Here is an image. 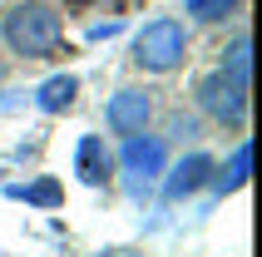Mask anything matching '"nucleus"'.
Instances as JSON below:
<instances>
[{
    "label": "nucleus",
    "mask_w": 262,
    "mask_h": 257,
    "mask_svg": "<svg viewBox=\"0 0 262 257\" xmlns=\"http://www.w3.org/2000/svg\"><path fill=\"white\" fill-rule=\"evenodd\" d=\"M0 74H5V65H0Z\"/></svg>",
    "instance_id": "14"
},
{
    "label": "nucleus",
    "mask_w": 262,
    "mask_h": 257,
    "mask_svg": "<svg viewBox=\"0 0 262 257\" xmlns=\"http://www.w3.org/2000/svg\"><path fill=\"white\" fill-rule=\"evenodd\" d=\"M183 10L198 25H218V20H233L237 15V0H183Z\"/></svg>",
    "instance_id": "12"
},
{
    "label": "nucleus",
    "mask_w": 262,
    "mask_h": 257,
    "mask_svg": "<svg viewBox=\"0 0 262 257\" xmlns=\"http://www.w3.org/2000/svg\"><path fill=\"white\" fill-rule=\"evenodd\" d=\"M218 70L228 74L233 84H243V89L252 84V40H248V35H237V40L228 45V55H223V65H218Z\"/></svg>",
    "instance_id": "9"
},
{
    "label": "nucleus",
    "mask_w": 262,
    "mask_h": 257,
    "mask_svg": "<svg viewBox=\"0 0 262 257\" xmlns=\"http://www.w3.org/2000/svg\"><path fill=\"white\" fill-rule=\"evenodd\" d=\"M0 40L20 59H45V55H55L59 45H64V20L45 0H20L0 20Z\"/></svg>",
    "instance_id": "1"
},
{
    "label": "nucleus",
    "mask_w": 262,
    "mask_h": 257,
    "mask_svg": "<svg viewBox=\"0 0 262 257\" xmlns=\"http://www.w3.org/2000/svg\"><path fill=\"white\" fill-rule=\"evenodd\" d=\"M148 119H154V99H148V89H114L109 94V104H104V124H109V134H119V139H129V134H144Z\"/></svg>",
    "instance_id": "5"
},
{
    "label": "nucleus",
    "mask_w": 262,
    "mask_h": 257,
    "mask_svg": "<svg viewBox=\"0 0 262 257\" xmlns=\"http://www.w3.org/2000/svg\"><path fill=\"white\" fill-rule=\"evenodd\" d=\"M248 163H252V143H237L233 148V158H228V168H213V188L218 193H237V188L248 183Z\"/></svg>",
    "instance_id": "10"
},
{
    "label": "nucleus",
    "mask_w": 262,
    "mask_h": 257,
    "mask_svg": "<svg viewBox=\"0 0 262 257\" xmlns=\"http://www.w3.org/2000/svg\"><path fill=\"white\" fill-rule=\"evenodd\" d=\"M74 173H79V183H84V188H104V183H109L114 154H109L104 134H84V139L74 143Z\"/></svg>",
    "instance_id": "7"
},
{
    "label": "nucleus",
    "mask_w": 262,
    "mask_h": 257,
    "mask_svg": "<svg viewBox=\"0 0 262 257\" xmlns=\"http://www.w3.org/2000/svg\"><path fill=\"white\" fill-rule=\"evenodd\" d=\"M10 198H25V203H35V208H59V198H64V188L55 183V178H40V183H30V188H5Z\"/></svg>",
    "instance_id": "11"
},
{
    "label": "nucleus",
    "mask_w": 262,
    "mask_h": 257,
    "mask_svg": "<svg viewBox=\"0 0 262 257\" xmlns=\"http://www.w3.org/2000/svg\"><path fill=\"white\" fill-rule=\"evenodd\" d=\"M119 168H124L129 193H134V198H144V188L168 168V143H163L159 134H148V128H144V134H129L124 148H119Z\"/></svg>",
    "instance_id": "3"
},
{
    "label": "nucleus",
    "mask_w": 262,
    "mask_h": 257,
    "mask_svg": "<svg viewBox=\"0 0 262 257\" xmlns=\"http://www.w3.org/2000/svg\"><path fill=\"white\" fill-rule=\"evenodd\" d=\"M193 94H198V109H203L213 124H223V128H243V124H248V89L233 84L223 70L203 74Z\"/></svg>",
    "instance_id": "4"
},
{
    "label": "nucleus",
    "mask_w": 262,
    "mask_h": 257,
    "mask_svg": "<svg viewBox=\"0 0 262 257\" xmlns=\"http://www.w3.org/2000/svg\"><path fill=\"white\" fill-rule=\"evenodd\" d=\"M213 168H218V163H213V154H198V148H193L188 158H178L173 168H163V173H159V178H163V198H168V203L193 198L198 188L213 183Z\"/></svg>",
    "instance_id": "6"
},
{
    "label": "nucleus",
    "mask_w": 262,
    "mask_h": 257,
    "mask_svg": "<svg viewBox=\"0 0 262 257\" xmlns=\"http://www.w3.org/2000/svg\"><path fill=\"white\" fill-rule=\"evenodd\" d=\"M94 257H119V252H94Z\"/></svg>",
    "instance_id": "13"
},
{
    "label": "nucleus",
    "mask_w": 262,
    "mask_h": 257,
    "mask_svg": "<svg viewBox=\"0 0 262 257\" xmlns=\"http://www.w3.org/2000/svg\"><path fill=\"white\" fill-rule=\"evenodd\" d=\"M74 94H79V79L74 74H50L35 89V104H40L45 114H64V109H74Z\"/></svg>",
    "instance_id": "8"
},
{
    "label": "nucleus",
    "mask_w": 262,
    "mask_h": 257,
    "mask_svg": "<svg viewBox=\"0 0 262 257\" xmlns=\"http://www.w3.org/2000/svg\"><path fill=\"white\" fill-rule=\"evenodd\" d=\"M129 59L144 74H173L183 59H188V25L178 15H154L148 25L134 30Z\"/></svg>",
    "instance_id": "2"
}]
</instances>
